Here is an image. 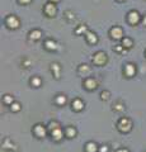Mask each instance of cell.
<instances>
[{
  "instance_id": "obj_22",
  "label": "cell",
  "mask_w": 146,
  "mask_h": 152,
  "mask_svg": "<svg viewBox=\"0 0 146 152\" xmlns=\"http://www.w3.org/2000/svg\"><path fill=\"white\" fill-rule=\"evenodd\" d=\"M3 99H4V103H5V104H9V105L13 104V96H10V95H5Z\"/></svg>"
},
{
  "instance_id": "obj_30",
  "label": "cell",
  "mask_w": 146,
  "mask_h": 152,
  "mask_svg": "<svg viewBox=\"0 0 146 152\" xmlns=\"http://www.w3.org/2000/svg\"><path fill=\"white\" fill-rule=\"evenodd\" d=\"M20 3H23V4H27V3H29L31 1V0H19Z\"/></svg>"
},
{
  "instance_id": "obj_35",
  "label": "cell",
  "mask_w": 146,
  "mask_h": 152,
  "mask_svg": "<svg viewBox=\"0 0 146 152\" xmlns=\"http://www.w3.org/2000/svg\"><path fill=\"white\" fill-rule=\"evenodd\" d=\"M145 55H146V52H145Z\"/></svg>"
},
{
  "instance_id": "obj_6",
  "label": "cell",
  "mask_w": 146,
  "mask_h": 152,
  "mask_svg": "<svg viewBox=\"0 0 146 152\" xmlns=\"http://www.w3.org/2000/svg\"><path fill=\"white\" fill-rule=\"evenodd\" d=\"M111 36H112V38L119 39V38H122V36H123V32H122V29H121V28L115 27V28L111 29Z\"/></svg>"
},
{
  "instance_id": "obj_34",
  "label": "cell",
  "mask_w": 146,
  "mask_h": 152,
  "mask_svg": "<svg viewBox=\"0 0 146 152\" xmlns=\"http://www.w3.org/2000/svg\"><path fill=\"white\" fill-rule=\"evenodd\" d=\"M119 1H122V0H119Z\"/></svg>"
},
{
  "instance_id": "obj_27",
  "label": "cell",
  "mask_w": 146,
  "mask_h": 152,
  "mask_svg": "<svg viewBox=\"0 0 146 152\" xmlns=\"http://www.w3.org/2000/svg\"><path fill=\"white\" fill-rule=\"evenodd\" d=\"M99 152H108V146H102V148L99 150Z\"/></svg>"
},
{
  "instance_id": "obj_18",
  "label": "cell",
  "mask_w": 146,
  "mask_h": 152,
  "mask_svg": "<svg viewBox=\"0 0 146 152\" xmlns=\"http://www.w3.org/2000/svg\"><path fill=\"white\" fill-rule=\"evenodd\" d=\"M79 72H80V74H83V72H84V75H88L90 72V67L88 66V65L80 66V67H79Z\"/></svg>"
},
{
  "instance_id": "obj_20",
  "label": "cell",
  "mask_w": 146,
  "mask_h": 152,
  "mask_svg": "<svg viewBox=\"0 0 146 152\" xmlns=\"http://www.w3.org/2000/svg\"><path fill=\"white\" fill-rule=\"evenodd\" d=\"M56 103L58 104V105H64L66 103V98L64 95H58L57 98H56Z\"/></svg>"
},
{
  "instance_id": "obj_24",
  "label": "cell",
  "mask_w": 146,
  "mask_h": 152,
  "mask_svg": "<svg viewBox=\"0 0 146 152\" xmlns=\"http://www.w3.org/2000/svg\"><path fill=\"white\" fill-rule=\"evenodd\" d=\"M58 127H60V125H58L57 122H51V123H50V129L51 131H54L55 128H58Z\"/></svg>"
},
{
  "instance_id": "obj_31",
  "label": "cell",
  "mask_w": 146,
  "mask_h": 152,
  "mask_svg": "<svg viewBox=\"0 0 146 152\" xmlns=\"http://www.w3.org/2000/svg\"><path fill=\"white\" fill-rule=\"evenodd\" d=\"M116 49H117V51H118V52H119V51H122V48L119 47V46H118V47H116Z\"/></svg>"
},
{
  "instance_id": "obj_8",
  "label": "cell",
  "mask_w": 146,
  "mask_h": 152,
  "mask_svg": "<svg viewBox=\"0 0 146 152\" xmlns=\"http://www.w3.org/2000/svg\"><path fill=\"white\" fill-rule=\"evenodd\" d=\"M51 134H52V137H54V139H56V141H60V139L64 137V132L60 127L55 128L54 131H51Z\"/></svg>"
},
{
  "instance_id": "obj_28",
  "label": "cell",
  "mask_w": 146,
  "mask_h": 152,
  "mask_svg": "<svg viewBox=\"0 0 146 152\" xmlns=\"http://www.w3.org/2000/svg\"><path fill=\"white\" fill-rule=\"evenodd\" d=\"M115 109H117V110H122V109H123V107H122L121 104H116V105H115Z\"/></svg>"
},
{
  "instance_id": "obj_29",
  "label": "cell",
  "mask_w": 146,
  "mask_h": 152,
  "mask_svg": "<svg viewBox=\"0 0 146 152\" xmlns=\"http://www.w3.org/2000/svg\"><path fill=\"white\" fill-rule=\"evenodd\" d=\"M117 152H130V151H128L127 148H121V150H118Z\"/></svg>"
},
{
  "instance_id": "obj_11",
  "label": "cell",
  "mask_w": 146,
  "mask_h": 152,
  "mask_svg": "<svg viewBox=\"0 0 146 152\" xmlns=\"http://www.w3.org/2000/svg\"><path fill=\"white\" fill-rule=\"evenodd\" d=\"M72 108H74V110L79 112V110H81L84 108V103L80 100V99H75V100L72 101Z\"/></svg>"
},
{
  "instance_id": "obj_4",
  "label": "cell",
  "mask_w": 146,
  "mask_h": 152,
  "mask_svg": "<svg viewBox=\"0 0 146 152\" xmlns=\"http://www.w3.org/2000/svg\"><path fill=\"white\" fill-rule=\"evenodd\" d=\"M33 132H34V134H36L37 137L42 138V137H45V136H46V128L43 127V125H41V124H37L36 127H34Z\"/></svg>"
},
{
  "instance_id": "obj_7",
  "label": "cell",
  "mask_w": 146,
  "mask_h": 152,
  "mask_svg": "<svg viewBox=\"0 0 146 152\" xmlns=\"http://www.w3.org/2000/svg\"><path fill=\"white\" fill-rule=\"evenodd\" d=\"M140 20V15L137 11H131L130 14H128V22L131 23V24H137Z\"/></svg>"
},
{
  "instance_id": "obj_21",
  "label": "cell",
  "mask_w": 146,
  "mask_h": 152,
  "mask_svg": "<svg viewBox=\"0 0 146 152\" xmlns=\"http://www.w3.org/2000/svg\"><path fill=\"white\" fill-rule=\"evenodd\" d=\"M31 84L33 86H36V87H38V86H41V79L40 77H33L31 80Z\"/></svg>"
},
{
  "instance_id": "obj_2",
  "label": "cell",
  "mask_w": 146,
  "mask_h": 152,
  "mask_svg": "<svg viewBox=\"0 0 146 152\" xmlns=\"http://www.w3.org/2000/svg\"><path fill=\"white\" fill-rule=\"evenodd\" d=\"M106 61H107V55L104 53V52H97V53L94 55V57H93V62L98 66L104 65Z\"/></svg>"
},
{
  "instance_id": "obj_26",
  "label": "cell",
  "mask_w": 146,
  "mask_h": 152,
  "mask_svg": "<svg viewBox=\"0 0 146 152\" xmlns=\"http://www.w3.org/2000/svg\"><path fill=\"white\" fill-rule=\"evenodd\" d=\"M81 32H86V27H85V25H81V27L76 31V33H78V34H80Z\"/></svg>"
},
{
  "instance_id": "obj_25",
  "label": "cell",
  "mask_w": 146,
  "mask_h": 152,
  "mask_svg": "<svg viewBox=\"0 0 146 152\" xmlns=\"http://www.w3.org/2000/svg\"><path fill=\"white\" fill-rule=\"evenodd\" d=\"M100 98L103 99V100H107V99L109 98V93H108V91H103V93L100 94Z\"/></svg>"
},
{
  "instance_id": "obj_16",
  "label": "cell",
  "mask_w": 146,
  "mask_h": 152,
  "mask_svg": "<svg viewBox=\"0 0 146 152\" xmlns=\"http://www.w3.org/2000/svg\"><path fill=\"white\" fill-rule=\"evenodd\" d=\"M122 46H123V48H131L132 47V41H131L130 38H123Z\"/></svg>"
},
{
  "instance_id": "obj_33",
  "label": "cell",
  "mask_w": 146,
  "mask_h": 152,
  "mask_svg": "<svg viewBox=\"0 0 146 152\" xmlns=\"http://www.w3.org/2000/svg\"><path fill=\"white\" fill-rule=\"evenodd\" d=\"M51 1H54V3H57V1H58V0H51Z\"/></svg>"
},
{
  "instance_id": "obj_17",
  "label": "cell",
  "mask_w": 146,
  "mask_h": 152,
  "mask_svg": "<svg viewBox=\"0 0 146 152\" xmlns=\"http://www.w3.org/2000/svg\"><path fill=\"white\" fill-rule=\"evenodd\" d=\"M45 46H46L47 49H56L57 48V45L54 42V41H46Z\"/></svg>"
},
{
  "instance_id": "obj_9",
  "label": "cell",
  "mask_w": 146,
  "mask_h": 152,
  "mask_svg": "<svg viewBox=\"0 0 146 152\" xmlns=\"http://www.w3.org/2000/svg\"><path fill=\"white\" fill-rule=\"evenodd\" d=\"M136 72V69L133 65H131V63H128V65L125 66V74H126L128 77H131V76H133Z\"/></svg>"
},
{
  "instance_id": "obj_19",
  "label": "cell",
  "mask_w": 146,
  "mask_h": 152,
  "mask_svg": "<svg viewBox=\"0 0 146 152\" xmlns=\"http://www.w3.org/2000/svg\"><path fill=\"white\" fill-rule=\"evenodd\" d=\"M51 69H52V72L55 71V77H56V79L60 77V67H58L57 63H54Z\"/></svg>"
},
{
  "instance_id": "obj_12",
  "label": "cell",
  "mask_w": 146,
  "mask_h": 152,
  "mask_svg": "<svg viewBox=\"0 0 146 152\" xmlns=\"http://www.w3.org/2000/svg\"><path fill=\"white\" fill-rule=\"evenodd\" d=\"M86 39H88V42L92 43V45H94V43L98 42L97 36H95L94 33H92V32H88V33H86Z\"/></svg>"
},
{
  "instance_id": "obj_3",
  "label": "cell",
  "mask_w": 146,
  "mask_h": 152,
  "mask_svg": "<svg viewBox=\"0 0 146 152\" xmlns=\"http://www.w3.org/2000/svg\"><path fill=\"white\" fill-rule=\"evenodd\" d=\"M7 25L9 28H18L19 27V19L15 15H10L7 18Z\"/></svg>"
},
{
  "instance_id": "obj_10",
  "label": "cell",
  "mask_w": 146,
  "mask_h": 152,
  "mask_svg": "<svg viewBox=\"0 0 146 152\" xmlns=\"http://www.w3.org/2000/svg\"><path fill=\"white\" fill-rule=\"evenodd\" d=\"M84 85H85L88 90H94L97 87V83H95L94 79H88L85 83H84Z\"/></svg>"
},
{
  "instance_id": "obj_23",
  "label": "cell",
  "mask_w": 146,
  "mask_h": 152,
  "mask_svg": "<svg viewBox=\"0 0 146 152\" xmlns=\"http://www.w3.org/2000/svg\"><path fill=\"white\" fill-rule=\"evenodd\" d=\"M11 110H13V112H19V110H20V104L19 103H13V104H11Z\"/></svg>"
},
{
  "instance_id": "obj_5",
  "label": "cell",
  "mask_w": 146,
  "mask_h": 152,
  "mask_svg": "<svg viewBox=\"0 0 146 152\" xmlns=\"http://www.w3.org/2000/svg\"><path fill=\"white\" fill-rule=\"evenodd\" d=\"M45 13L47 14L48 17H54L55 14H56V7H55V4H46L45 7Z\"/></svg>"
},
{
  "instance_id": "obj_13",
  "label": "cell",
  "mask_w": 146,
  "mask_h": 152,
  "mask_svg": "<svg viewBox=\"0 0 146 152\" xmlns=\"http://www.w3.org/2000/svg\"><path fill=\"white\" fill-rule=\"evenodd\" d=\"M85 151L86 152H97L98 148H97V145L94 142H88L86 146H85Z\"/></svg>"
},
{
  "instance_id": "obj_15",
  "label": "cell",
  "mask_w": 146,
  "mask_h": 152,
  "mask_svg": "<svg viewBox=\"0 0 146 152\" xmlns=\"http://www.w3.org/2000/svg\"><path fill=\"white\" fill-rule=\"evenodd\" d=\"M41 36H42V33H41V31H32L31 33H29V38L31 39H40Z\"/></svg>"
},
{
  "instance_id": "obj_14",
  "label": "cell",
  "mask_w": 146,
  "mask_h": 152,
  "mask_svg": "<svg viewBox=\"0 0 146 152\" xmlns=\"http://www.w3.org/2000/svg\"><path fill=\"white\" fill-rule=\"evenodd\" d=\"M65 133H66V137H69V138H72V137L76 136V129H75L74 127H68L65 129Z\"/></svg>"
},
{
  "instance_id": "obj_32",
  "label": "cell",
  "mask_w": 146,
  "mask_h": 152,
  "mask_svg": "<svg viewBox=\"0 0 146 152\" xmlns=\"http://www.w3.org/2000/svg\"><path fill=\"white\" fill-rule=\"evenodd\" d=\"M144 24L146 25V17H145V18H144Z\"/></svg>"
},
{
  "instance_id": "obj_1",
  "label": "cell",
  "mask_w": 146,
  "mask_h": 152,
  "mask_svg": "<svg viewBox=\"0 0 146 152\" xmlns=\"http://www.w3.org/2000/svg\"><path fill=\"white\" fill-rule=\"evenodd\" d=\"M131 127H132V123H131V121L128 118H121L118 122V124H117V128H118L119 132H130L131 131Z\"/></svg>"
}]
</instances>
